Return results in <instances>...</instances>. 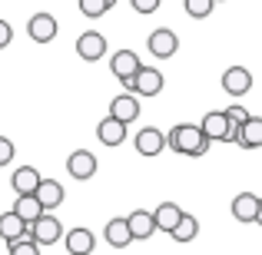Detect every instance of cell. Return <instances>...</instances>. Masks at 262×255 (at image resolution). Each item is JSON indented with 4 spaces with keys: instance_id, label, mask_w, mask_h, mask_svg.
<instances>
[{
    "instance_id": "1",
    "label": "cell",
    "mask_w": 262,
    "mask_h": 255,
    "mask_svg": "<svg viewBox=\"0 0 262 255\" xmlns=\"http://www.w3.org/2000/svg\"><path fill=\"white\" fill-rule=\"evenodd\" d=\"M166 146L179 156H192V159L209 153V140H206V136L199 133V126H192V123H176L166 133Z\"/></svg>"
},
{
    "instance_id": "2",
    "label": "cell",
    "mask_w": 262,
    "mask_h": 255,
    "mask_svg": "<svg viewBox=\"0 0 262 255\" xmlns=\"http://www.w3.org/2000/svg\"><path fill=\"white\" fill-rule=\"evenodd\" d=\"M27 239H30L33 245H57L60 239H63V225H60V219H57V216L43 212L37 222L27 225Z\"/></svg>"
},
{
    "instance_id": "3",
    "label": "cell",
    "mask_w": 262,
    "mask_h": 255,
    "mask_svg": "<svg viewBox=\"0 0 262 255\" xmlns=\"http://www.w3.org/2000/svg\"><path fill=\"white\" fill-rule=\"evenodd\" d=\"M163 86H166V80H163V73L156 70V66H140V73L126 83V93H133V96H160Z\"/></svg>"
},
{
    "instance_id": "4",
    "label": "cell",
    "mask_w": 262,
    "mask_h": 255,
    "mask_svg": "<svg viewBox=\"0 0 262 255\" xmlns=\"http://www.w3.org/2000/svg\"><path fill=\"white\" fill-rule=\"evenodd\" d=\"M146 50L153 53V57H160V60L176 57V50H179L176 30H169V27H160V30H153V33L146 37Z\"/></svg>"
},
{
    "instance_id": "5",
    "label": "cell",
    "mask_w": 262,
    "mask_h": 255,
    "mask_svg": "<svg viewBox=\"0 0 262 255\" xmlns=\"http://www.w3.org/2000/svg\"><path fill=\"white\" fill-rule=\"evenodd\" d=\"M229 129H232V123L226 120L223 109H212V113H206L203 123H199V133H203L209 143H229Z\"/></svg>"
},
{
    "instance_id": "6",
    "label": "cell",
    "mask_w": 262,
    "mask_h": 255,
    "mask_svg": "<svg viewBox=\"0 0 262 255\" xmlns=\"http://www.w3.org/2000/svg\"><path fill=\"white\" fill-rule=\"evenodd\" d=\"M140 66H143V63H140V57H136L133 50H116L113 57H110V73H113V77L120 80L123 86H126L129 80L140 73Z\"/></svg>"
},
{
    "instance_id": "7",
    "label": "cell",
    "mask_w": 262,
    "mask_h": 255,
    "mask_svg": "<svg viewBox=\"0 0 262 255\" xmlns=\"http://www.w3.org/2000/svg\"><path fill=\"white\" fill-rule=\"evenodd\" d=\"M96 156L90 153V149H77V153L67 156V172H70V179H77V182H86V179L96 176Z\"/></svg>"
},
{
    "instance_id": "8",
    "label": "cell",
    "mask_w": 262,
    "mask_h": 255,
    "mask_svg": "<svg viewBox=\"0 0 262 255\" xmlns=\"http://www.w3.org/2000/svg\"><path fill=\"white\" fill-rule=\"evenodd\" d=\"M110 120L123 123V126H129V123L140 120V100H136L133 93H120L110 100Z\"/></svg>"
},
{
    "instance_id": "9",
    "label": "cell",
    "mask_w": 262,
    "mask_h": 255,
    "mask_svg": "<svg viewBox=\"0 0 262 255\" xmlns=\"http://www.w3.org/2000/svg\"><path fill=\"white\" fill-rule=\"evenodd\" d=\"M77 53L80 60H86V63H96V60L106 57V37H103L100 30H86L77 37Z\"/></svg>"
},
{
    "instance_id": "10",
    "label": "cell",
    "mask_w": 262,
    "mask_h": 255,
    "mask_svg": "<svg viewBox=\"0 0 262 255\" xmlns=\"http://www.w3.org/2000/svg\"><path fill=\"white\" fill-rule=\"evenodd\" d=\"M133 146H136V153H140V156L153 159V156H160L163 149H166V133H163V129H156V126H146V129H140V133H136Z\"/></svg>"
},
{
    "instance_id": "11",
    "label": "cell",
    "mask_w": 262,
    "mask_h": 255,
    "mask_svg": "<svg viewBox=\"0 0 262 255\" xmlns=\"http://www.w3.org/2000/svg\"><path fill=\"white\" fill-rule=\"evenodd\" d=\"M57 17L53 13H47V10H40V13H33L30 17V24H27V33H30V40L33 43H50L53 37H57Z\"/></svg>"
},
{
    "instance_id": "12",
    "label": "cell",
    "mask_w": 262,
    "mask_h": 255,
    "mask_svg": "<svg viewBox=\"0 0 262 255\" xmlns=\"http://www.w3.org/2000/svg\"><path fill=\"white\" fill-rule=\"evenodd\" d=\"M63 186L57 182V179H40V186H37V192H33V199L40 202V209L43 212H50V209H57V205H63Z\"/></svg>"
},
{
    "instance_id": "13",
    "label": "cell",
    "mask_w": 262,
    "mask_h": 255,
    "mask_svg": "<svg viewBox=\"0 0 262 255\" xmlns=\"http://www.w3.org/2000/svg\"><path fill=\"white\" fill-rule=\"evenodd\" d=\"M223 89L229 96H246L252 89V73L246 70V66H229V70L223 73Z\"/></svg>"
},
{
    "instance_id": "14",
    "label": "cell",
    "mask_w": 262,
    "mask_h": 255,
    "mask_svg": "<svg viewBox=\"0 0 262 255\" xmlns=\"http://www.w3.org/2000/svg\"><path fill=\"white\" fill-rule=\"evenodd\" d=\"M126 229H129V239L133 242H143V239H149L156 232L153 225V216H149V209H133L126 216Z\"/></svg>"
},
{
    "instance_id": "15",
    "label": "cell",
    "mask_w": 262,
    "mask_h": 255,
    "mask_svg": "<svg viewBox=\"0 0 262 255\" xmlns=\"http://www.w3.org/2000/svg\"><path fill=\"white\" fill-rule=\"evenodd\" d=\"M63 245H67V252L70 255H90L96 249V239H93V232L90 229H73V232H63Z\"/></svg>"
},
{
    "instance_id": "16",
    "label": "cell",
    "mask_w": 262,
    "mask_h": 255,
    "mask_svg": "<svg viewBox=\"0 0 262 255\" xmlns=\"http://www.w3.org/2000/svg\"><path fill=\"white\" fill-rule=\"evenodd\" d=\"M40 172L33 169V166H20V169H13V176H10V186H13V192L17 196H33L37 192V186H40Z\"/></svg>"
},
{
    "instance_id": "17",
    "label": "cell",
    "mask_w": 262,
    "mask_h": 255,
    "mask_svg": "<svg viewBox=\"0 0 262 255\" xmlns=\"http://www.w3.org/2000/svg\"><path fill=\"white\" fill-rule=\"evenodd\" d=\"M96 140H100L103 146H123V143H126V126L110 120V116H103L100 126H96Z\"/></svg>"
},
{
    "instance_id": "18",
    "label": "cell",
    "mask_w": 262,
    "mask_h": 255,
    "mask_svg": "<svg viewBox=\"0 0 262 255\" xmlns=\"http://www.w3.org/2000/svg\"><path fill=\"white\" fill-rule=\"evenodd\" d=\"M153 225H156V232H173L176 229V222H179V216H183V209H179L176 202H160L153 212Z\"/></svg>"
},
{
    "instance_id": "19",
    "label": "cell",
    "mask_w": 262,
    "mask_h": 255,
    "mask_svg": "<svg viewBox=\"0 0 262 255\" xmlns=\"http://www.w3.org/2000/svg\"><path fill=\"white\" fill-rule=\"evenodd\" d=\"M256 205H259V196L256 192H239L236 199H232V219L236 222H256Z\"/></svg>"
},
{
    "instance_id": "20",
    "label": "cell",
    "mask_w": 262,
    "mask_h": 255,
    "mask_svg": "<svg viewBox=\"0 0 262 255\" xmlns=\"http://www.w3.org/2000/svg\"><path fill=\"white\" fill-rule=\"evenodd\" d=\"M239 146L243 149H259L262 146V116H249L239 126Z\"/></svg>"
},
{
    "instance_id": "21",
    "label": "cell",
    "mask_w": 262,
    "mask_h": 255,
    "mask_svg": "<svg viewBox=\"0 0 262 255\" xmlns=\"http://www.w3.org/2000/svg\"><path fill=\"white\" fill-rule=\"evenodd\" d=\"M10 212H13V216H17L24 225L37 222V219L43 216V209H40V202H37L33 196H17V202H13V209H10Z\"/></svg>"
},
{
    "instance_id": "22",
    "label": "cell",
    "mask_w": 262,
    "mask_h": 255,
    "mask_svg": "<svg viewBox=\"0 0 262 255\" xmlns=\"http://www.w3.org/2000/svg\"><path fill=\"white\" fill-rule=\"evenodd\" d=\"M103 236H106V242L113 245V249H126V245L133 242V239H129V229H126V219H110Z\"/></svg>"
},
{
    "instance_id": "23",
    "label": "cell",
    "mask_w": 262,
    "mask_h": 255,
    "mask_svg": "<svg viewBox=\"0 0 262 255\" xmlns=\"http://www.w3.org/2000/svg\"><path fill=\"white\" fill-rule=\"evenodd\" d=\"M0 239H4L7 245L17 242V239H27V225L20 222L13 212H4V216H0Z\"/></svg>"
},
{
    "instance_id": "24",
    "label": "cell",
    "mask_w": 262,
    "mask_h": 255,
    "mask_svg": "<svg viewBox=\"0 0 262 255\" xmlns=\"http://www.w3.org/2000/svg\"><path fill=\"white\" fill-rule=\"evenodd\" d=\"M169 236H173L176 242H192V239L199 236V219L189 216V212H183V216H179V222H176V229L169 232Z\"/></svg>"
},
{
    "instance_id": "25",
    "label": "cell",
    "mask_w": 262,
    "mask_h": 255,
    "mask_svg": "<svg viewBox=\"0 0 262 255\" xmlns=\"http://www.w3.org/2000/svg\"><path fill=\"white\" fill-rule=\"evenodd\" d=\"M183 7H186V13H189L192 20H206L212 13V0H183Z\"/></svg>"
},
{
    "instance_id": "26",
    "label": "cell",
    "mask_w": 262,
    "mask_h": 255,
    "mask_svg": "<svg viewBox=\"0 0 262 255\" xmlns=\"http://www.w3.org/2000/svg\"><path fill=\"white\" fill-rule=\"evenodd\" d=\"M80 13L90 20H100L103 13H106V4L103 0H80Z\"/></svg>"
},
{
    "instance_id": "27",
    "label": "cell",
    "mask_w": 262,
    "mask_h": 255,
    "mask_svg": "<svg viewBox=\"0 0 262 255\" xmlns=\"http://www.w3.org/2000/svg\"><path fill=\"white\" fill-rule=\"evenodd\" d=\"M7 255H40V245H33L30 239H17L7 245Z\"/></svg>"
},
{
    "instance_id": "28",
    "label": "cell",
    "mask_w": 262,
    "mask_h": 255,
    "mask_svg": "<svg viewBox=\"0 0 262 255\" xmlns=\"http://www.w3.org/2000/svg\"><path fill=\"white\" fill-rule=\"evenodd\" d=\"M223 113H226V120H229L232 126H243V123L249 120V113H246V106H239V103H236V106H229V109H223Z\"/></svg>"
},
{
    "instance_id": "29",
    "label": "cell",
    "mask_w": 262,
    "mask_h": 255,
    "mask_svg": "<svg viewBox=\"0 0 262 255\" xmlns=\"http://www.w3.org/2000/svg\"><path fill=\"white\" fill-rule=\"evenodd\" d=\"M129 4H133L136 13H143V17H146V13H156V10H160L163 0H129Z\"/></svg>"
},
{
    "instance_id": "30",
    "label": "cell",
    "mask_w": 262,
    "mask_h": 255,
    "mask_svg": "<svg viewBox=\"0 0 262 255\" xmlns=\"http://www.w3.org/2000/svg\"><path fill=\"white\" fill-rule=\"evenodd\" d=\"M7 163H13V143L0 136V166H7Z\"/></svg>"
},
{
    "instance_id": "31",
    "label": "cell",
    "mask_w": 262,
    "mask_h": 255,
    "mask_svg": "<svg viewBox=\"0 0 262 255\" xmlns=\"http://www.w3.org/2000/svg\"><path fill=\"white\" fill-rule=\"evenodd\" d=\"M10 40H13V27L7 24V20H0V50L10 47Z\"/></svg>"
},
{
    "instance_id": "32",
    "label": "cell",
    "mask_w": 262,
    "mask_h": 255,
    "mask_svg": "<svg viewBox=\"0 0 262 255\" xmlns=\"http://www.w3.org/2000/svg\"><path fill=\"white\" fill-rule=\"evenodd\" d=\"M256 222L262 225V196H259V205H256Z\"/></svg>"
},
{
    "instance_id": "33",
    "label": "cell",
    "mask_w": 262,
    "mask_h": 255,
    "mask_svg": "<svg viewBox=\"0 0 262 255\" xmlns=\"http://www.w3.org/2000/svg\"><path fill=\"white\" fill-rule=\"evenodd\" d=\"M103 4H106V10H110V7H116V0H103Z\"/></svg>"
},
{
    "instance_id": "34",
    "label": "cell",
    "mask_w": 262,
    "mask_h": 255,
    "mask_svg": "<svg viewBox=\"0 0 262 255\" xmlns=\"http://www.w3.org/2000/svg\"><path fill=\"white\" fill-rule=\"evenodd\" d=\"M212 4H219V0H212Z\"/></svg>"
}]
</instances>
